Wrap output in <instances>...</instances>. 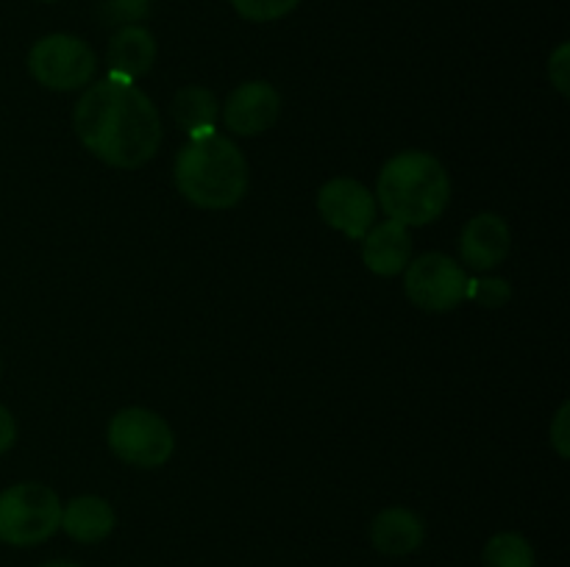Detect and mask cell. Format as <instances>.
Masks as SVG:
<instances>
[{
	"label": "cell",
	"instance_id": "7c38bea8",
	"mask_svg": "<svg viewBox=\"0 0 570 567\" xmlns=\"http://www.w3.org/2000/svg\"><path fill=\"white\" fill-rule=\"evenodd\" d=\"M423 539H426V523L404 506H390L371 523V545L384 556L415 554Z\"/></svg>",
	"mask_w": 570,
	"mask_h": 567
},
{
	"label": "cell",
	"instance_id": "44dd1931",
	"mask_svg": "<svg viewBox=\"0 0 570 567\" xmlns=\"http://www.w3.org/2000/svg\"><path fill=\"white\" fill-rule=\"evenodd\" d=\"M570 406L562 404L560 411H557L554 422H551L549 434H551V445L557 448V454L562 456V459H568L570 456Z\"/></svg>",
	"mask_w": 570,
	"mask_h": 567
},
{
	"label": "cell",
	"instance_id": "4fadbf2b",
	"mask_svg": "<svg viewBox=\"0 0 570 567\" xmlns=\"http://www.w3.org/2000/svg\"><path fill=\"white\" fill-rule=\"evenodd\" d=\"M156 61V39L148 28L142 26H122L117 28L115 37L106 48V64L115 78L122 81H137L154 67Z\"/></svg>",
	"mask_w": 570,
	"mask_h": 567
},
{
	"label": "cell",
	"instance_id": "cb8c5ba5",
	"mask_svg": "<svg viewBox=\"0 0 570 567\" xmlns=\"http://www.w3.org/2000/svg\"><path fill=\"white\" fill-rule=\"evenodd\" d=\"M42 3H56V0H42Z\"/></svg>",
	"mask_w": 570,
	"mask_h": 567
},
{
	"label": "cell",
	"instance_id": "e0dca14e",
	"mask_svg": "<svg viewBox=\"0 0 570 567\" xmlns=\"http://www.w3.org/2000/svg\"><path fill=\"white\" fill-rule=\"evenodd\" d=\"M512 289L504 278H468L465 300L484 306V309H501L510 304Z\"/></svg>",
	"mask_w": 570,
	"mask_h": 567
},
{
	"label": "cell",
	"instance_id": "2e32d148",
	"mask_svg": "<svg viewBox=\"0 0 570 567\" xmlns=\"http://www.w3.org/2000/svg\"><path fill=\"white\" fill-rule=\"evenodd\" d=\"M484 567H534V548L515 531H501L488 539L482 550Z\"/></svg>",
	"mask_w": 570,
	"mask_h": 567
},
{
	"label": "cell",
	"instance_id": "9c48e42d",
	"mask_svg": "<svg viewBox=\"0 0 570 567\" xmlns=\"http://www.w3.org/2000/svg\"><path fill=\"white\" fill-rule=\"evenodd\" d=\"M282 117V94L267 81H248L228 94L223 122L237 137H256L276 126Z\"/></svg>",
	"mask_w": 570,
	"mask_h": 567
},
{
	"label": "cell",
	"instance_id": "ffe728a7",
	"mask_svg": "<svg viewBox=\"0 0 570 567\" xmlns=\"http://www.w3.org/2000/svg\"><path fill=\"white\" fill-rule=\"evenodd\" d=\"M549 81L554 83V89L562 94V98H568L570 94V44L568 42H562L560 48L551 53Z\"/></svg>",
	"mask_w": 570,
	"mask_h": 567
},
{
	"label": "cell",
	"instance_id": "5bb4252c",
	"mask_svg": "<svg viewBox=\"0 0 570 567\" xmlns=\"http://www.w3.org/2000/svg\"><path fill=\"white\" fill-rule=\"evenodd\" d=\"M115 509H111L109 500L98 498V495H81V498H72L70 504L61 506L59 528H65L67 537H72L76 543H104L115 531Z\"/></svg>",
	"mask_w": 570,
	"mask_h": 567
},
{
	"label": "cell",
	"instance_id": "ba28073f",
	"mask_svg": "<svg viewBox=\"0 0 570 567\" xmlns=\"http://www.w3.org/2000/svg\"><path fill=\"white\" fill-rule=\"evenodd\" d=\"M317 211L334 231L362 239L376 222V198L356 178H332L317 192Z\"/></svg>",
	"mask_w": 570,
	"mask_h": 567
},
{
	"label": "cell",
	"instance_id": "9a60e30c",
	"mask_svg": "<svg viewBox=\"0 0 570 567\" xmlns=\"http://www.w3.org/2000/svg\"><path fill=\"white\" fill-rule=\"evenodd\" d=\"M173 120L181 131L189 133V139L206 137L215 131L217 115H220V103H217L215 92L206 87H181L173 98Z\"/></svg>",
	"mask_w": 570,
	"mask_h": 567
},
{
	"label": "cell",
	"instance_id": "52a82bcc",
	"mask_svg": "<svg viewBox=\"0 0 570 567\" xmlns=\"http://www.w3.org/2000/svg\"><path fill=\"white\" fill-rule=\"evenodd\" d=\"M406 298L423 311H451L465 300L468 276L445 253H423L406 265Z\"/></svg>",
	"mask_w": 570,
	"mask_h": 567
},
{
	"label": "cell",
	"instance_id": "6da1fadb",
	"mask_svg": "<svg viewBox=\"0 0 570 567\" xmlns=\"http://www.w3.org/2000/svg\"><path fill=\"white\" fill-rule=\"evenodd\" d=\"M72 128L83 148L117 170L148 165L161 145V117L154 100L122 78L89 83L72 109Z\"/></svg>",
	"mask_w": 570,
	"mask_h": 567
},
{
	"label": "cell",
	"instance_id": "7402d4cb",
	"mask_svg": "<svg viewBox=\"0 0 570 567\" xmlns=\"http://www.w3.org/2000/svg\"><path fill=\"white\" fill-rule=\"evenodd\" d=\"M14 439H17L14 415H11V411L0 404V454H6V450L11 448V445H14Z\"/></svg>",
	"mask_w": 570,
	"mask_h": 567
},
{
	"label": "cell",
	"instance_id": "3957f363",
	"mask_svg": "<svg viewBox=\"0 0 570 567\" xmlns=\"http://www.w3.org/2000/svg\"><path fill=\"white\" fill-rule=\"evenodd\" d=\"M376 198L390 220L421 228L445 211L451 200V178L438 156L426 150H404L379 172Z\"/></svg>",
	"mask_w": 570,
	"mask_h": 567
},
{
	"label": "cell",
	"instance_id": "8992f818",
	"mask_svg": "<svg viewBox=\"0 0 570 567\" xmlns=\"http://www.w3.org/2000/svg\"><path fill=\"white\" fill-rule=\"evenodd\" d=\"M28 72L53 92L87 89L98 72V56L72 33H50L28 50Z\"/></svg>",
	"mask_w": 570,
	"mask_h": 567
},
{
	"label": "cell",
	"instance_id": "7a4b0ae2",
	"mask_svg": "<svg viewBox=\"0 0 570 567\" xmlns=\"http://www.w3.org/2000/svg\"><path fill=\"white\" fill-rule=\"evenodd\" d=\"M176 187L198 209L223 211L248 195L250 170L243 150L223 133L195 137L178 150L173 165Z\"/></svg>",
	"mask_w": 570,
	"mask_h": 567
},
{
	"label": "cell",
	"instance_id": "d6986e66",
	"mask_svg": "<svg viewBox=\"0 0 570 567\" xmlns=\"http://www.w3.org/2000/svg\"><path fill=\"white\" fill-rule=\"evenodd\" d=\"M148 14V0H104L100 3V20L117 22V26H134Z\"/></svg>",
	"mask_w": 570,
	"mask_h": 567
},
{
	"label": "cell",
	"instance_id": "603a6c76",
	"mask_svg": "<svg viewBox=\"0 0 570 567\" xmlns=\"http://www.w3.org/2000/svg\"><path fill=\"white\" fill-rule=\"evenodd\" d=\"M39 567H81V565H72V561H45Z\"/></svg>",
	"mask_w": 570,
	"mask_h": 567
},
{
	"label": "cell",
	"instance_id": "8fae6325",
	"mask_svg": "<svg viewBox=\"0 0 570 567\" xmlns=\"http://www.w3.org/2000/svg\"><path fill=\"white\" fill-rule=\"evenodd\" d=\"M362 259L367 270L382 278L404 272L412 261L410 228L395 220L373 222L371 231L362 237Z\"/></svg>",
	"mask_w": 570,
	"mask_h": 567
},
{
	"label": "cell",
	"instance_id": "277c9868",
	"mask_svg": "<svg viewBox=\"0 0 570 567\" xmlns=\"http://www.w3.org/2000/svg\"><path fill=\"white\" fill-rule=\"evenodd\" d=\"M61 500L48 484L22 481L0 493V543L28 548L59 531Z\"/></svg>",
	"mask_w": 570,
	"mask_h": 567
},
{
	"label": "cell",
	"instance_id": "ac0fdd59",
	"mask_svg": "<svg viewBox=\"0 0 570 567\" xmlns=\"http://www.w3.org/2000/svg\"><path fill=\"white\" fill-rule=\"evenodd\" d=\"M301 0H232L239 17L250 22H273L298 9Z\"/></svg>",
	"mask_w": 570,
	"mask_h": 567
},
{
	"label": "cell",
	"instance_id": "5b68a950",
	"mask_svg": "<svg viewBox=\"0 0 570 567\" xmlns=\"http://www.w3.org/2000/svg\"><path fill=\"white\" fill-rule=\"evenodd\" d=\"M109 448L120 461L142 470H154L170 461L176 450V434L170 422L142 406L117 411L109 422Z\"/></svg>",
	"mask_w": 570,
	"mask_h": 567
},
{
	"label": "cell",
	"instance_id": "30bf717a",
	"mask_svg": "<svg viewBox=\"0 0 570 567\" xmlns=\"http://www.w3.org/2000/svg\"><path fill=\"white\" fill-rule=\"evenodd\" d=\"M510 226L493 211L471 217L460 233V259L473 270H493L510 253Z\"/></svg>",
	"mask_w": 570,
	"mask_h": 567
}]
</instances>
